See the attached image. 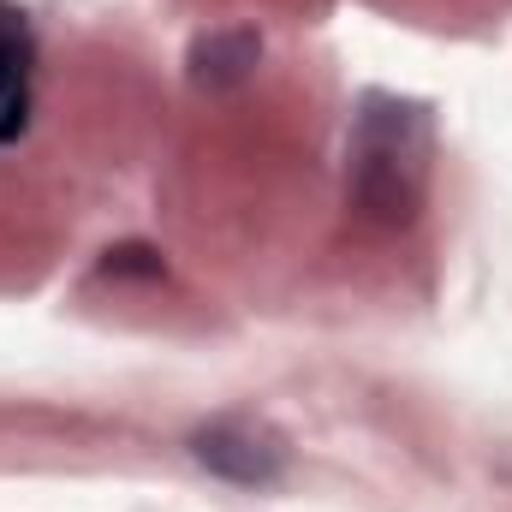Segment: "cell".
Returning a JSON list of instances; mask_svg holds the SVG:
<instances>
[{"label":"cell","instance_id":"6da1fadb","mask_svg":"<svg viewBox=\"0 0 512 512\" xmlns=\"http://www.w3.org/2000/svg\"><path fill=\"white\" fill-rule=\"evenodd\" d=\"M435 114L417 96L364 90L346 137V203L370 227H411L429 191Z\"/></svg>","mask_w":512,"mask_h":512},{"label":"cell","instance_id":"7a4b0ae2","mask_svg":"<svg viewBox=\"0 0 512 512\" xmlns=\"http://www.w3.org/2000/svg\"><path fill=\"white\" fill-rule=\"evenodd\" d=\"M191 459L233 489H274L292 465V447L274 423H262L251 411H227L191 429Z\"/></svg>","mask_w":512,"mask_h":512},{"label":"cell","instance_id":"3957f363","mask_svg":"<svg viewBox=\"0 0 512 512\" xmlns=\"http://www.w3.org/2000/svg\"><path fill=\"white\" fill-rule=\"evenodd\" d=\"M30 102H36V30L12 0H0V143L24 137Z\"/></svg>","mask_w":512,"mask_h":512},{"label":"cell","instance_id":"277c9868","mask_svg":"<svg viewBox=\"0 0 512 512\" xmlns=\"http://www.w3.org/2000/svg\"><path fill=\"white\" fill-rule=\"evenodd\" d=\"M262 60L256 30H209L191 42V84L197 90H239Z\"/></svg>","mask_w":512,"mask_h":512}]
</instances>
